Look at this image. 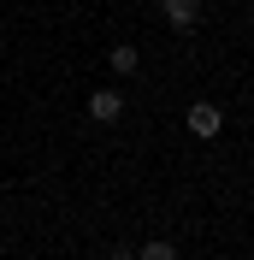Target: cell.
<instances>
[{
    "label": "cell",
    "mask_w": 254,
    "mask_h": 260,
    "mask_svg": "<svg viewBox=\"0 0 254 260\" xmlns=\"http://www.w3.org/2000/svg\"><path fill=\"white\" fill-rule=\"evenodd\" d=\"M219 124H225V118H219V107H213V101L189 107V130H195V136H219Z\"/></svg>",
    "instance_id": "3"
},
{
    "label": "cell",
    "mask_w": 254,
    "mask_h": 260,
    "mask_svg": "<svg viewBox=\"0 0 254 260\" xmlns=\"http://www.w3.org/2000/svg\"><path fill=\"white\" fill-rule=\"evenodd\" d=\"M107 65H112V71H118V77H136V71H142V53L130 48V42H118V48L107 53Z\"/></svg>",
    "instance_id": "4"
},
{
    "label": "cell",
    "mask_w": 254,
    "mask_h": 260,
    "mask_svg": "<svg viewBox=\"0 0 254 260\" xmlns=\"http://www.w3.org/2000/svg\"><path fill=\"white\" fill-rule=\"evenodd\" d=\"M160 12H166V24H172L177 36L201 24V6H195V0H160Z\"/></svg>",
    "instance_id": "2"
},
{
    "label": "cell",
    "mask_w": 254,
    "mask_h": 260,
    "mask_svg": "<svg viewBox=\"0 0 254 260\" xmlns=\"http://www.w3.org/2000/svg\"><path fill=\"white\" fill-rule=\"evenodd\" d=\"M142 260H177V248H172V243H160V237H154V243H142Z\"/></svg>",
    "instance_id": "5"
},
{
    "label": "cell",
    "mask_w": 254,
    "mask_h": 260,
    "mask_svg": "<svg viewBox=\"0 0 254 260\" xmlns=\"http://www.w3.org/2000/svg\"><path fill=\"white\" fill-rule=\"evenodd\" d=\"M89 118H95V124H118V118H124V95H118V89H95V95H89Z\"/></svg>",
    "instance_id": "1"
}]
</instances>
